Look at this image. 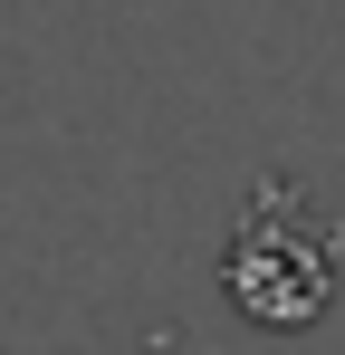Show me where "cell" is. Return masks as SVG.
Here are the masks:
<instances>
[{"mask_svg":"<svg viewBox=\"0 0 345 355\" xmlns=\"http://www.w3.org/2000/svg\"><path fill=\"white\" fill-rule=\"evenodd\" d=\"M336 269H345V231L297 192V182H259V202L240 211V231H230V250H221L230 307L259 317V327H307V317H326Z\"/></svg>","mask_w":345,"mask_h":355,"instance_id":"obj_1","label":"cell"}]
</instances>
